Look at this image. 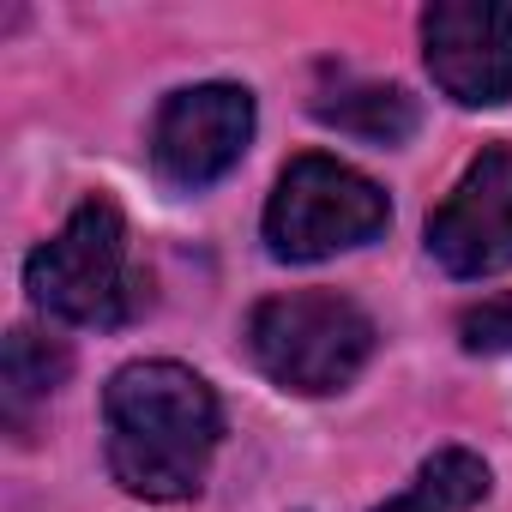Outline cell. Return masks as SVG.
Listing matches in <instances>:
<instances>
[{"label": "cell", "instance_id": "cell-1", "mask_svg": "<svg viewBox=\"0 0 512 512\" xmlns=\"http://www.w3.org/2000/svg\"><path fill=\"white\" fill-rule=\"evenodd\" d=\"M109 470L139 500H187L217 452L223 416L211 386L181 362H133L103 392Z\"/></svg>", "mask_w": 512, "mask_h": 512}, {"label": "cell", "instance_id": "cell-2", "mask_svg": "<svg viewBox=\"0 0 512 512\" xmlns=\"http://www.w3.org/2000/svg\"><path fill=\"white\" fill-rule=\"evenodd\" d=\"M25 290L67 326H127L145 308V272L133 266L121 205L91 193L61 235L25 260Z\"/></svg>", "mask_w": 512, "mask_h": 512}, {"label": "cell", "instance_id": "cell-3", "mask_svg": "<svg viewBox=\"0 0 512 512\" xmlns=\"http://www.w3.org/2000/svg\"><path fill=\"white\" fill-rule=\"evenodd\" d=\"M247 350L290 392H338L374 356V320L338 290H290L253 308Z\"/></svg>", "mask_w": 512, "mask_h": 512}, {"label": "cell", "instance_id": "cell-4", "mask_svg": "<svg viewBox=\"0 0 512 512\" xmlns=\"http://www.w3.org/2000/svg\"><path fill=\"white\" fill-rule=\"evenodd\" d=\"M386 223L392 205L368 175L308 151L278 175V193L266 205V247L278 260H326V253L374 241Z\"/></svg>", "mask_w": 512, "mask_h": 512}, {"label": "cell", "instance_id": "cell-5", "mask_svg": "<svg viewBox=\"0 0 512 512\" xmlns=\"http://www.w3.org/2000/svg\"><path fill=\"white\" fill-rule=\"evenodd\" d=\"M422 61L464 109L512 97V0H440L422 13Z\"/></svg>", "mask_w": 512, "mask_h": 512}, {"label": "cell", "instance_id": "cell-6", "mask_svg": "<svg viewBox=\"0 0 512 512\" xmlns=\"http://www.w3.org/2000/svg\"><path fill=\"white\" fill-rule=\"evenodd\" d=\"M253 139V97L241 85H193L157 109L151 163L169 187H211Z\"/></svg>", "mask_w": 512, "mask_h": 512}, {"label": "cell", "instance_id": "cell-7", "mask_svg": "<svg viewBox=\"0 0 512 512\" xmlns=\"http://www.w3.org/2000/svg\"><path fill=\"white\" fill-rule=\"evenodd\" d=\"M428 253L452 278H494L512 266V151L488 145L428 217Z\"/></svg>", "mask_w": 512, "mask_h": 512}, {"label": "cell", "instance_id": "cell-8", "mask_svg": "<svg viewBox=\"0 0 512 512\" xmlns=\"http://www.w3.org/2000/svg\"><path fill=\"white\" fill-rule=\"evenodd\" d=\"M314 115L338 133L368 139V145H404L416 133V97H404L398 85H356V91L320 97Z\"/></svg>", "mask_w": 512, "mask_h": 512}, {"label": "cell", "instance_id": "cell-9", "mask_svg": "<svg viewBox=\"0 0 512 512\" xmlns=\"http://www.w3.org/2000/svg\"><path fill=\"white\" fill-rule=\"evenodd\" d=\"M482 494H488V464L464 446H446L416 470V482L398 500H386L374 512H470Z\"/></svg>", "mask_w": 512, "mask_h": 512}, {"label": "cell", "instance_id": "cell-10", "mask_svg": "<svg viewBox=\"0 0 512 512\" xmlns=\"http://www.w3.org/2000/svg\"><path fill=\"white\" fill-rule=\"evenodd\" d=\"M67 368H73L67 344H55V338L19 326V332L7 338V362H0V380H7V410L25 416L37 398H49V392L67 380Z\"/></svg>", "mask_w": 512, "mask_h": 512}, {"label": "cell", "instance_id": "cell-11", "mask_svg": "<svg viewBox=\"0 0 512 512\" xmlns=\"http://www.w3.org/2000/svg\"><path fill=\"white\" fill-rule=\"evenodd\" d=\"M464 350H512V296H494V302H482V308H470L464 314Z\"/></svg>", "mask_w": 512, "mask_h": 512}]
</instances>
